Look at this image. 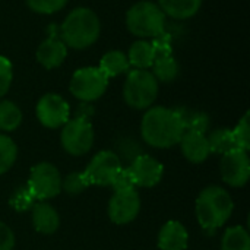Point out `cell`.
<instances>
[{
	"mask_svg": "<svg viewBox=\"0 0 250 250\" xmlns=\"http://www.w3.org/2000/svg\"><path fill=\"white\" fill-rule=\"evenodd\" d=\"M185 127L173 108L149 107L142 117L141 135L146 145L158 149H167L179 145Z\"/></svg>",
	"mask_w": 250,
	"mask_h": 250,
	"instance_id": "1",
	"label": "cell"
},
{
	"mask_svg": "<svg viewBox=\"0 0 250 250\" xmlns=\"http://www.w3.org/2000/svg\"><path fill=\"white\" fill-rule=\"evenodd\" d=\"M234 209L230 193L220 186L205 188L196 199V218L207 231H215L223 227Z\"/></svg>",
	"mask_w": 250,
	"mask_h": 250,
	"instance_id": "2",
	"label": "cell"
},
{
	"mask_svg": "<svg viewBox=\"0 0 250 250\" xmlns=\"http://www.w3.org/2000/svg\"><path fill=\"white\" fill-rule=\"evenodd\" d=\"M101 25L97 13L88 7L73 9L60 28V37L66 47L83 50L91 47L100 37Z\"/></svg>",
	"mask_w": 250,
	"mask_h": 250,
	"instance_id": "3",
	"label": "cell"
},
{
	"mask_svg": "<svg viewBox=\"0 0 250 250\" xmlns=\"http://www.w3.org/2000/svg\"><path fill=\"white\" fill-rule=\"evenodd\" d=\"M126 26L139 38H155L166 31V13L157 3L138 1L126 13Z\"/></svg>",
	"mask_w": 250,
	"mask_h": 250,
	"instance_id": "4",
	"label": "cell"
},
{
	"mask_svg": "<svg viewBox=\"0 0 250 250\" xmlns=\"http://www.w3.org/2000/svg\"><path fill=\"white\" fill-rule=\"evenodd\" d=\"M158 95V81L146 69H133L127 72L123 86L126 104L135 110L149 108Z\"/></svg>",
	"mask_w": 250,
	"mask_h": 250,
	"instance_id": "5",
	"label": "cell"
},
{
	"mask_svg": "<svg viewBox=\"0 0 250 250\" xmlns=\"http://www.w3.org/2000/svg\"><path fill=\"white\" fill-rule=\"evenodd\" d=\"M26 188L35 201H48L56 198L62 192L60 171L51 163H38L31 168Z\"/></svg>",
	"mask_w": 250,
	"mask_h": 250,
	"instance_id": "6",
	"label": "cell"
},
{
	"mask_svg": "<svg viewBox=\"0 0 250 250\" xmlns=\"http://www.w3.org/2000/svg\"><path fill=\"white\" fill-rule=\"evenodd\" d=\"M108 78L94 66L82 67L72 76L69 89L75 98L82 103H92L101 98L107 89Z\"/></svg>",
	"mask_w": 250,
	"mask_h": 250,
	"instance_id": "7",
	"label": "cell"
},
{
	"mask_svg": "<svg viewBox=\"0 0 250 250\" xmlns=\"http://www.w3.org/2000/svg\"><path fill=\"white\" fill-rule=\"evenodd\" d=\"M60 142L63 149L73 155H85L94 145V127L91 122L81 119H69L62 129Z\"/></svg>",
	"mask_w": 250,
	"mask_h": 250,
	"instance_id": "8",
	"label": "cell"
},
{
	"mask_svg": "<svg viewBox=\"0 0 250 250\" xmlns=\"http://www.w3.org/2000/svg\"><path fill=\"white\" fill-rule=\"evenodd\" d=\"M122 168V161L114 151H100L92 157L86 168L83 170L89 185L110 186L114 176Z\"/></svg>",
	"mask_w": 250,
	"mask_h": 250,
	"instance_id": "9",
	"label": "cell"
},
{
	"mask_svg": "<svg viewBox=\"0 0 250 250\" xmlns=\"http://www.w3.org/2000/svg\"><path fill=\"white\" fill-rule=\"evenodd\" d=\"M35 114L40 123L48 129L62 127L70 116V107L57 94H45L40 98L35 107Z\"/></svg>",
	"mask_w": 250,
	"mask_h": 250,
	"instance_id": "10",
	"label": "cell"
},
{
	"mask_svg": "<svg viewBox=\"0 0 250 250\" xmlns=\"http://www.w3.org/2000/svg\"><path fill=\"white\" fill-rule=\"evenodd\" d=\"M221 177L231 188H242L249 182L250 160L248 151L234 148L221 158Z\"/></svg>",
	"mask_w": 250,
	"mask_h": 250,
	"instance_id": "11",
	"label": "cell"
},
{
	"mask_svg": "<svg viewBox=\"0 0 250 250\" xmlns=\"http://www.w3.org/2000/svg\"><path fill=\"white\" fill-rule=\"evenodd\" d=\"M141 211V198L135 190L114 192L108 202V217L114 224L132 223Z\"/></svg>",
	"mask_w": 250,
	"mask_h": 250,
	"instance_id": "12",
	"label": "cell"
},
{
	"mask_svg": "<svg viewBox=\"0 0 250 250\" xmlns=\"http://www.w3.org/2000/svg\"><path fill=\"white\" fill-rule=\"evenodd\" d=\"M136 188H154L164 174V167L160 161L148 154H142L135 158L127 167Z\"/></svg>",
	"mask_w": 250,
	"mask_h": 250,
	"instance_id": "13",
	"label": "cell"
},
{
	"mask_svg": "<svg viewBox=\"0 0 250 250\" xmlns=\"http://www.w3.org/2000/svg\"><path fill=\"white\" fill-rule=\"evenodd\" d=\"M179 145L182 148L183 157L193 164L204 163L211 155L208 138L205 133H201V132L185 130Z\"/></svg>",
	"mask_w": 250,
	"mask_h": 250,
	"instance_id": "14",
	"label": "cell"
},
{
	"mask_svg": "<svg viewBox=\"0 0 250 250\" xmlns=\"http://www.w3.org/2000/svg\"><path fill=\"white\" fill-rule=\"evenodd\" d=\"M157 243L160 250H186L189 234L182 223L167 221L158 233Z\"/></svg>",
	"mask_w": 250,
	"mask_h": 250,
	"instance_id": "15",
	"label": "cell"
},
{
	"mask_svg": "<svg viewBox=\"0 0 250 250\" xmlns=\"http://www.w3.org/2000/svg\"><path fill=\"white\" fill-rule=\"evenodd\" d=\"M66 54H67V47L62 40L56 37H48L37 48V60L45 69L59 67L64 62Z\"/></svg>",
	"mask_w": 250,
	"mask_h": 250,
	"instance_id": "16",
	"label": "cell"
},
{
	"mask_svg": "<svg viewBox=\"0 0 250 250\" xmlns=\"http://www.w3.org/2000/svg\"><path fill=\"white\" fill-rule=\"evenodd\" d=\"M32 224L34 229L41 234H53L60 226V217L57 211L47 204V201H37L32 208Z\"/></svg>",
	"mask_w": 250,
	"mask_h": 250,
	"instance_id": "17",
	"label": "cell"
},
{
	"mask_svg": "<svg viewBox=\"0 0 250 250\" xmlns=\"http://www.w3.org/2000/svg\"><path fill=\"white\" fill-rule=\"evenodd\" d=\"M202 0H158L160 9L166 13V16H171L174 19H189L198 13L201 9Z\"/></svg>",
	"mask_w": 250,
	"mask_h": 250,
	"instance_id": "18",
	"label": "cell"
},
{
	"mask_svg": "<svg viewBox=\"0 0 250 250\" xmlns=\"http://www.w3.org/2000/svg\"><path fill=\"white\" fill-rule=\"evenodd\" d=\"M173 110L180 117L185 130H195V132H201V133L208 132L211 120L207 113L193 110V108H188V107H174Z\"/></svg>",
	"mask_w": 250,
	"mask_h": 250,
	"instance_id": "19",
	"label": "cell"
},
{
	"mask_svg": "<svg viewBox=\"0 0 250 250\" xmlns=\"http://www.w3.org/2000/svg\"><path fill=\"white\" fill-rule=\"evenodd\" d=\"M154 59H155L154 48L151 42L146 40H139L133 42L127 53L129 64L133 66L135 69H149L154 63Z\"/></svg>",
	"mask_w": 250,
	"mask_h": 250,
	"instance_id": "20",
	"label": "cell"
},
{
	"mask_svg": "<svg viewBox=\"0 0 250 250\" xmlns=\"http://www.w3.org/2000/svg\"><path fill=\"white\" fill-rule=\"evenodd\" d=\"M129 60L127 56L123 51L119 50H113L108 51L103 56L98 69L110 79V78H116L122 73H127L129 72Z\"/></svg>",
	"mask_w": 250,
	"mask_h": 250,
	"instance_id": "21",
	"label": "cell"
},
{
	"mask_svg": "<svg viewBox=\"0 0 250 250\" xmlns=\"http://www.w3.org/2000/svg\"><path fill=\"white\" fill-rule=\"evenodd\" d=\"M151 67H152L151 73L160 82H173L179 75V63L173 57V54L157 56Z\"/></svg>",
	"mask_w": 250,
	"mask_h": 250,
	"instance_id": "22",
	"label": "cell"
},
{
	"mask_svg": "<svg viewBox=\"0 0 250 250\" xmlns=\"http://www.w3.org/2000/svg\"><path fill=\"white\" fill-rule=\"evenodd\" d=\"M221 250H250L249 231L242 226L229 227L221 240Z\"/></svg>",
	"mask_w": 250,
	"mask_h": 250,
	"instance_id": "23",
	"label": "cell"
},
{
	"mask_svg": "<svg viewBox=\"0 0 250 250\" xmlns=\"http://www.w3.org/2000/svg\"><path fill=\"white\" fill-rule=\"evenodd\" d=\"M22 123V111L19 107L9 101H0V130L1 132H12L16 130Z\"/></svg>",
	"mask_w": 250,
	"mask_h": 250,
	"instance_id": "24",
	"label": "cell"
},
{
	"mask_svg": "<svg viewBox=\"0 0 250 250\" xmlns=\"http://www.w3.org/2000/svg\"><path fill=\"white\" fill-rule=\"evenodd\" d=\"M208 138V144H209V149H211V154H220V155H224L227 154L229 151L234 149L236 145H234V139H233V133H231V129H226V127H221V129H215L209 133Z\"/></svg>",
	"mask_w": 250,
	"mask_h": 250,
	"instance_id": "25",
	"label": "cell"
},
{
	"mask_svg": "<svg viewBox=\"0 0 250 250\" xmlns=\"http://www.w3.org/2000/svg\"><path fill=\"white\" fill-rule=\"evenodd\" d=\"M18 158V146L12 138L0 133V176L12 168Z\"/></svg>",
	"mask_w": 250,
	"mask_h": 250,
	"instance_id": "26",
	"label": "cell"
},
{
	"mask_svg": "<svg viewBox=\"0 0 250 250\" xmlns=\"http://www.w3.org/2000/svg\"><path fill=\"white\" fill-rule=\"evenodd\" d=\"M37 201L31 195L29 189L26 186H21L13 190V193L9 198V207L16 211V212H26L28 209L32 208V205Z\"/></svg>",
	"mask_w": 250,
	"mask_h": 250,
	"instance_id": "27",
	"label": "cell"
},
{
	"mask_svg": "<svg viewBox=\"0 0 250 250\" xmlns=\"http://www.w3.org/2000/svg\"><path fill=\"white\" fill-rule=\"evenodd\" d=\"M116 148H117V151H114V152L120 158V161L132 163L135 158H138L139 155L144 154L141 144L136 139H132V138H122L117 142Z\"/></svg>",
	"mask_w": 250,
	"mask_h": 250,
	"instance_id": "28",
	"label": "cell"
},
{
	"mask_svg": "<svg viewBox=\"0 0 250 250\" xmlns=\"http://www.w3.org/2000/svg\"><path fill=\"white\" fill-rule=\"evenodd\" d=\"M234 145L239 149L249 151L250 149V113L246 111V114L240 119L237 126L231 130Z\"/></svg>",
	"mask_w": 250,
	"mask_h": 250,
	"instance_id": "29",
	"label": "cell"
},
{
	"mask_svg": "<svg viewBox=\"0 0 250 250\" xmlns=\"http://www.w3.org/2000/svg\"><path fill=\"white\" fill-rule=\"evenodd\" d=\"M88 186H91V185L83 171H75V173L67 174L64 179H62V189L67 195H79Z\"/></svg>",
	"mask_w": 250,
	"mask_h": 250,
	"instance_id": "30",
	"label": "cell"
},
{
	"mask_svg": "<svg viewBox=\"0 0 250 250\" xmlns=\"http://www.w3.org/2000/svg\"><path fill=\"white\" fill-rule=\"evenodd\" d=\"M29 9L35 13L50 15L63 9L67 0H26Z\"/></svg>",
	"mask_w": 250,
	"mask_h": 250,
	"instance_id": "31",
	"label": "cell"
},
{
	"mask_svg": "<svg viewBox=\"0 0 250 250\" xmlns=\"http://www.w3.org/2000/svg\"><path fill=\"white\" fill-rule=\"evenodd\" d=\"M110 186L113 188L114 192H125V190H135L136 189V186L133 183V179H132L129 170L127 168H123V167L114 176V179H113V182H111Z\"/></svg>",
	"mask_w": 250,
	"mask_h": 250,
	"instance_id": "32",
	"label": "cell"
},
{
	"mask_svg": "<svg viewBox=\"0 0 250 250\" xmlns=\"http://www.w3.org/2000/svg\"><path fill=\"white\" fill-rule=\"evenodd\" d=\"M13 78L12 63L4 56H0V98L9 91Z\"/></svg>",
	"mask_w": 250,
	"mask_h": 250,
	"instance_id": "33",
	"label": "cell"
},
{
	"mask_svg": "<svg viewBox=\"0 0 250 250\" xmlns=\"http://www.w3.org/2000/svg\"><path fill=\"white\" fill-rule=\"evenodd\" d=\"M151 45H152V48H154L155 57H157V56H168V54H173L171 38H170V35H168L166 31H164L163 34H160L158 37L152 38Z\"/></svg>",
	"mask_w": 250,
	"mask_h": 250,
	"instance_id": "34",
	"label": "cell"
},
{
	"mask_svg": "<svg viewBox=\"0 0 250 250\" xmlns=\"http://www.w3.org/2000/svg\"><path fill=\"white\" fill-rule=\"evenodd\" d=\"M15 246V234L9 226L0 221V250H12Z\"/></svg>",
	"mask_w": 250,
	"mask_h": 250,
	"instance_id": "35",
	"label": "cell"
},
{
	"mask_svg": "<svg viewBox=\"0 0 250 250\" xmlns=\"http://www.w3.org/2000/svg\"><path fill=\"white\" fill-rule=\"evenodd\" d=\"M92 116H94V107L89 103H81L75 113V119H81L86 122H89Z\"/></svg>",
	"mask_w": 250,
	"mask_h": 250,
	"instance_id": "36",
	"label": "cell"
}]
</instances>
